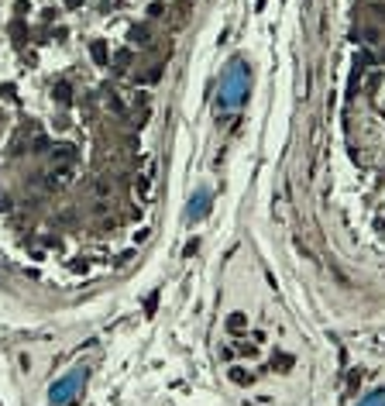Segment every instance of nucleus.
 Instances as JSON below:
<instances>
[{
	"instance_id": "f257e3e1",
	"label": "nucleus",
	"mask_w": 385,
	"mask_h": 406,
	"mask_svg": "<svg viewBox=\"0 0 385 406\" xmlns=\"http://www.w3.org/2000/svg\"><path fill=\"white\" fill-rule=\"evenodd\" d=\"M127 38H131V45H151V34L145 24H134L131 31H127Z\"/></svg>"
},
{
	"instance_id": "f03ea898",
	"label": "nucleus",
	"mask_w": 385,
	"mask_h": 406,
	"mask_svg": "<svg viewBox=\"0 0 385 406\" xmlns=\"http://www.w3.org/2000/svg\"><path fill=\"white\" fill-rule=\"evenodd\" d=\"M89 55L96 59V65H107V41H100V38H96V41L89 45Z\"/></svg>"
},
{
	"instance_id": "7ed1b4c3",
	"label": "nucleus",
	"mask_w": 385,
	"mask_h": 406,
	"mask_svg": "<svg viewBox=\"0 0 385 406\" xmlns=\"http://www.w3.org/2000/svg\"><path fill=\"white\" fill-rule=\"evenodd\" d=\"M127 65H131V48H120L117 55H114V69L117 72H127Z\"/></svg>"
},
{
	"instance_id": "20e7f679",
	"label": "nucleus",
	"mask_w": 385,
	"mask_h": 406,
	"mask_svg": "<svg viewBox=\"0 0 385 406\" xmlns=\"http://www.w3.org/2000/svg\"><path fill=\"white\" fill-rule=\"evenodd\" d=\"M55 100H59L62 107H69V103H72V90H69V83H59V86H55Z\"/></svg>"
},
{
	"instance_id": "39448f33",
	"label": "nucleus",
	"mask_w": 385,
	"mask_h": 406,
	"mask_svg": "<svg viewBox=\"0 0 385 406\" xmlns=\"http://www.w3.org/2000/svg\"><path fill=\"white\" fill-rule=\"evenodd\" d=\"M227 327H231V331H244V317H241V313H234V317L227 320Z\"/></svg>"
},
{
	"instance_id": "423d86ee",
	"label": "nucleus",
	"mask_w": 385,
	"mask_h": 406,
	"mask_svg": "<svg viewBox=\"0 0 385 406\" xmlns=\"http://www.w3.org/2000/svg\"><path fill=\"white\" fill-rule=\"evenodd\" d=\"M62 3H65V7H79L83 0H62Z\"/></svg>"
}]
</instances>
